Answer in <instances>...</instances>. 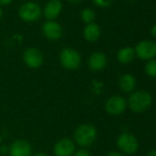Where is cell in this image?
Listing matches in <instances>:
<instances>
[{
    "instance_id": "8fae6325",
    "label": "cell",
    "mask_w": 156,
    "mask_h": 156,
    "mask_svg": "<svg viewBox=\"0 0 156 156\" xmlns=\"http://www.w3.org/2000/svg\"><path fill=\"white\" fill-rule=\"evenodd\" d=\"M42 32L47 39L51 41H57L62 35V29L58 22L48 20L42 25Z\"/></svg>"
},
{
    "instance_id": "5bb4252c",
    "label": "cell",
    "mask_w": 156,
    "mask_h": 156,
    "mask_svg": "<svg viewBox=\"0 0 156 156\" xmlns=\"http://www.w3.org/2000/svg\"><path fill=\"white\" fill-rule=\"evenodd\" d=\"M137 85L136 78L131 73H125L119 77V88L125 93H131L134 91Z\"/></svg>"
},
{
    "instance_id": "ba28073f",
    "label": "cell",
    "mask_w": 156,
    "mask_h": 156,
    "mask_svg": "<svg viewBox=\"0 0 156 156\" xmlns=\"http://www.w3.org/2000/svg\"><path fill=\"white\" fill-rule=\"evenodd\" d=\"M127 101L121 96H113L109 98L105 104V110L110 115H120L127 108Z\"/></svg>"
},
{
    "instance_id": "52a82bcc",
    "label": "cell",
    "mask_w": 156,
    "mask_h": 156,
    "mask_svg": "<svg viewBox=\"0 0 156 156\" xmlns=\"http://www.w3.org/2000/svg\"><path fill=\"white\" fill-rule=\"evenodd\" d=\"M134 51L138 58L144 61L152 60L156 56V42L151 41H140L136 45Z\"/></svg>"
},
{
    "instance_id": "30bf717a",
    "label": "cell",
    "mask_w": 156,
    "mask_h": 156,
    "mask_svg": "<svg viewBox=\"0 0 156 156\" xmlns=\"http://www.w3.org/2000/svg\"><path fill=\"white\" fill-rule=\"evenodd\" d=\"M9 156H32V147L31 144L22 139H18L14 140L9 146Z\"/></svg>"
},
{
    "instance_id": "2e32d148",
    "label": "cell",
    "mask_w": 156,
    "mask_h": 156,
    "mask_svg": "<svg viewBox=\"0 0 156 156\" xmlns=\"http://www.w3.org/2000/svg\"><path fill=\"white\" fill-rule=\"evenodd\" d=\"M134 57H135V51L131 47H124L120 49L117 53V59L122 64H127L132 62Z\"/></svg>"
},
{
    "instance_id": "8992f818",
    "label": "cell",
    "mask_w": 156,
    "mask_h": 156,
    "mask_svg": "<svg viewBox=\"0 0 156 156\" xmlns=\"http://www.w3.org/2000/svg\"><path fill=\"white\" fill-rule=\"evenodd\" d=\"M22 59L24 63L30 69L40 68L44 62V57L42 52L34 47H30L26 49L23 52Z\"/></svg>"
},
{
    "instance_id": "44dd1931",
    "label": "cell",
    "mask_w": 156,
    "mask_h": 156,
    "mask_svg": "<svg viewBox=\"0 0 156 156\" xmlns=\"http://www.w3.org/2000/svg\"><path fill=\"white\" fill-rule=\"evenodd\" d=\"M9 146H7V145H1V146H0V154L7 155V154H9Z\"/></svg>"
},
{
    "instance_id": "7402d4cb",
    "label": "cell",
    "mask_w": 156,
    "mask_h": 156,
    "mask_svg": "<svg viewBox=\"0 0 156 156\" xmlns=\"http://www.w3.org/2000/svg\"><path fill=\"white\" fill-rule=\"evenodd\" d=\"M106 156H124L121 152H119V151H111L109 153H108Z\"/></svg>"
},
{
    "instance_id": "3957f363",
    "label": "cell",
    "mask_w": 156,
    "mask_h": 156,
    "mask_svg": "<svg viewBox=\"0 0 156 156\" xmlns=\"http://www.w3.org/2000/svg\"><path fill=\"white\" fill-rule=\"evenodd\" d=\"M61 65L67 70H76L80 67L82 57L76 50L72 48L63 49L59 55Z\"/></svg>"
},
{
    "instance_id": "6da1fadb",
    "label": "cell",
    "mask_w": 156,
    "mask_h": 156,
    "mask_svg": "<svg viewBox=\"0 0 156 156\" xmlns=\"http://www.w3.org/2000/svg\"><path fill=\"white\" fill-rule=\"evenodd\" d=\"M98 130L90 123H85L78 126L73 132V141L81 148L91 146L97 140Z\"/></svg>"
},
{
    "instance_id": "d6986e66",
    "label": "cell",
    "mask_w": 156,
    "mask_h": 156,
    "mask_svg": "<svg viewBox=\"0 0 156 156\" xmlns=\"http://www.w3.org/2000/svg\"><path fill=\"white\" fill-rule=\"evenodd\" d=\"M113 2V0H94V3L100 8H108Z\"/></svg>"
},
{
    "instance_id": "4316f807",
    "label": "cell",
    "mask_w": 156,
    "mask_h": 156,
    "mask_svg": "<svg viewBox=\"0 0 156 156\" xmlns=\"http://www.w3.org/2000/svg\"><path fill=\"white\" fill-rule=\"evenodd\" d=\"M33 156H48V155L46 153H44V152H38V153H36Z\"/></svg>"
},
{
    "instance_id": "cb8c5ba5",
    "label": "cell",
    "mask_w": 156,
    "mask_h": 156,
    "mask_svg": "<svg viewBox=\"0 0 156 156\" xmlns=\"http://www.w3.org/2000/svg\"><path fill=\"white\" fill-rule=\"evenodd\" d=\"M12 2V0H0V5L1 6H6L9 5Z\"/></svg>"
},
{
    "instance_id": "484cf974",
    "label": "cell",
    "mask_w": 156,
    "mask_h": 156,
    "mask_svg": "<svg viewBox=\"0 0 156 156\" xmlns=\"http://www.w3.org/2000/svg\"><path fill=\"white\" fill-rule=\"evenodd\" d=\"M67 1L70 2V3H73V4H77V3L81 2L82 0H67Z\"/></svg>"
},
{
    "instance_id": "e0dca14e",
    "label": "cell",
    "mask_w": 156,
    "mask_h": 156,
    "mask_svg": "<svg viewBox=\"0 0 156 156\" xmlns=\"http://www.w3.org/2000/svg\"><path fill=\"white\" fill-rule=\"evenodd\" d=\"M96 19V14L95 11L91 9H85L84 10L81 11V20L89 24V23H93V21Z\"/></svg>"
},
{
    "instance_id": "9a60e30c",
    "label": "cell",
    "mask_w": 156,
    "mask_h": 156,
    "mask_svg": "<svg viewBox=\"0 0 156 156\" xmlns=\"http://www.w3.org/2000/svg\"><path fill=\"white\" fill-rule=\"evenodd\" d=\"M100 28L96 23H89L86 26L83 31L84 38L88 42H95L100 37Z\"/></svg>"
},
{
    "instance_id": "7c38bea8",
    "label": "cell",
    "mask_w": 156,
    "mask_h": 156,
    "mask_svg": "<svg viewBox=\"0 0 156 156\" xmlns=\"http://www.w3.org/2000/svg\"><path fill=\"white\" fill-rule=\"evenodd\" d=\"M87 64L90 70L94 72H99L106 68L108 64V58L102 51H95L88 58Z\"/></svg>"
},
{
    "instance_id": "7a4b0ae2",
    "label": "cell",
    "mask_w": 156,
    "mask_h": 156,
    "mask_svg": "<svg viewBox=\"0 0 156 156\" xmlns=\"http://www.w3.org/2000/svg\"><path fill=\"white\" fill-rule=\"evenodd\" d=\"M152 98L150 93L146 91L133 92L128 99V105L130 110L134 113H142L146 111L151 105Z\"/></svg>"
},
{
    "instance_id": "83f0119b",
    "label": "cell",
    "mask_w": 156,
    "mask_h": 156,
    "mask_svg": "<svg viewBox=\"0 0 156 156\" xmlns=\"http://www.w3.org/2000/svg\"><path fill=\"white\" fill-rule=\"evenodd\" d=\"M2 15H3V11H2L1 8H0V19H1V18H2Z\"/></svg>"
},
{
    "instance_id": "603a6c76",
    "label": "cell",
    "mask_w": 156,
    "mask_h": 156,
    "mask_svg": "<svg viewBox=\"0 0 156 156\" xmlns=\"http://www.w3.org/2000/svg\"><path fill=\"white\" fill-rule=\"evenodd\" d=\"M151 35L154 38H156V24L153 25L151 29Z\"/></svg>"
},
{
    "instance_id": "4fadbf2b",
    "label": "cell",
    "mask_w": 156,
    "mask_h": 156,
    "mask_svg": "<svg viewBox=\"0 0 156 156\" xmlns=\"http://www.w3.org/2000/svg\"><path fill=\"white\" fill-rule=\"evenodd\" d=\"M62 6L60 0H50L43 10L44 17L49 20L56 19L62 11Z\"/></svg>"
},
{
    "instance_id": "d4e9b609",
    "label": "cell",
    "mask_w": 156,
    "mask_h": 156,
    "mask_svg": "<svg viewBox=\"0 0 156 156\" xmlns=\"http://www.w3.org/2000/svg\"><path fill=\"white\" fill-rule=\"evenodd\" d=\"M146 156H156V150H151L147 152Z\"/></svg>"
},
{
    "instance_id": "9c48e42d",
    "label": "cell",
    "mask_w": 156,
    "mask_h": 156,
    "mask_svg": "<svg viewBox=\"0 0 156 156\" xmlns=\"http://www.w3.org/2000/svg\"><path fill=\"white\" fill-rule=\"evenodd\" d=\"M74 152L75 144L70 138H62L53 146V153L55 156H73Z\"/></svg>"
},
{
    "instance_id": "277c9868",
    "label": "cell",
    "mask_w": 156,
    "mask_h": 156,
    "mask_svg": "<svg viewBox=\"0 0 156 156\" xmlns=\"http://www.w3.org/2000/svg\"><path fill=\"white\" fill-rule=\"evenodd\" d=\"M117 147L126 154H133L139 149V142L137 138L128 132L121 133L117 140H116Z\"/></svg>"
},
{
    "instance_id": "ac0fdd59",
    "label": "cell",
    "mask_w": 156,
    "mask_h": 156,
    "mask_svg": "<svg viewBox=\"0 0 156 156\" xmlns=\"http://www.w3.org/2000/svg\"><path fill=\"white\" fill-rule=\"evenodd\" d=\"M145 73L148 76L156 78V59L150 60L145 65Z\"/></svg>"
},
{
    "instance_id": "5b68a950",
    "label": "cell",
    "mask_w": 156,
    "mask_h": 156,
    "mask_svg": "<svg viewBox=\"0 0 156 156\" xmlns=\"http://www.w3.org/2000/svg\"><path fill=\"white\" fill-rule=\"evenodd\" d=\"M20 18L26 22H34L41 16V7L33 2H27L23 4L19 9Z\"/></svg>"
},
{
    "instance_id": "ffe728a7",
    "label": "cell",
    "mask_w": 156,
    "mask_h": 156,
    "mask_svg": "<svg viewBox=\"0 0 156 156\" xmlns=\"http://www.w3.org/2000/svg\"><path fill=\"white\" fill-rule=\"evenodd\" d=\"M73 156H91V153L86 148H81L79 150L75 151Z\"/></svg>"
}]
</instances>
